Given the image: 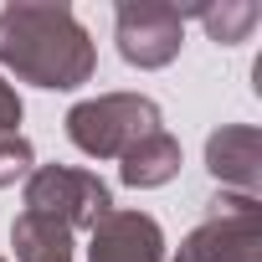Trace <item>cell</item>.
<instances>
[{"label":"cell","mask_w":262,"mask_h":262,"mask_svg":"<svg viewBox=\"0 0 262 262\" xmlns=\"http://www.w3.org/2000/svg\"><path fill=\"white\" fill-rule=\"evenodd\" d=\"M31 144L21 139V134H6V139H0V190H6V185H16L21 175H31Z\"/></svg>","instance_id":"cell-11"},{"label":"cell","mask_w":262,"mask_h":262,"mask_svg":"<svg viewBox=\"0 0 262 262\" xmlns=\"http://www.w3.org/2000/svg\"><path fill=\"white\" fill-rule=\"evenodd\" d=\"M180 262H262V216L257 201H216V211L185 236Z\"/></svg>","instance_id":"cell-4"},{"label":"cell","mask_w":262,"mask_h":262,"mask_svg":"<svg viewBox=\"0 0 262 262\" xmlns=\"http://www.w3.org/2000/svg\"><path fill=\"white\" fill-rule=\"evenodd\" d=\"M88 262H165V236L144 211H108L88 236Z\"/></svg>","instance_id":"cell-6"},{"label":"cell","mask_w":262,"mask_h":262,"mask_svg":"<svg viewBox=\"0 0 262 262\" xmlns=\"http://www.w3.org/2000/svg\"><path fill=\"white\" fill-rule=\"evenodd\" d=\"M16 123H21V98H16V88L6 77H0V139L16 134Z\"/></svg>","instance_id":"cell-12"},{"label":"cell","mask_w":262,"mask_h":262,"mask_svg":"<svg viewBox=\"0 0 262 262\" xmlns=\"http://www.w3.org/2000/svg\"><path fill=\"white\" fill-rule=\"evenodd\" d=\"M113 21H118V52L134 67H165V62H175V52L185 41V11L180 6L123 0L113 11Z\"/></svg>","instance_id":"cell-5"},{"label":"cell","mask_w":262,"mask_h":262,"mask_svg":"<svg viewBox=\"0 0 262 262\" xmlns=\"http://www.w3.org/2000/svg\"><path fill=\"white\" fill-rule=\"evenodd\" d=\"M118 175H123V185H134V190L165 185V180H175V175H180V144L165 134V128H155L149 139H139L134 149L123 155Z\"/></svg>","instance_id":"cell-8"},{"label":"cell","mask_w":262,"mask_h":262,"mask_svg":"<svg viewBox=\"0 0 262 262\" xmlns=\"http://www.w3.org/2000/svg\"><path fill=\"white\" fill-rule=\"evenodd\" d=\"M155 128H160V103L139 93H103L67 113V139L93 160H123Z\"/></svg>","instance_id":"cell-2"},{"label":"cell","mask_w":262,"mask_h":262,"mask_svg":"<svg viewBox=\"0 0 262 262\" xmlns=\"http://www.w3.org/2000/svg\"><path fill=\"white\" fill-rule=\"evenodd\" d=\"M11 247H16V262H72V231L52 216H36V211L16 216Z\"/></svg>","instance_id":"cell-9"},{"label":"cell","mask_w":262,"mask_h":262,"mask_svg":"<svg viewBox=\"0 0 262 262\" xmlns=\"http://www.w3.org/2000/svg\"><path fill=\"white\" fill-rule=\"evenodd\" d=\"M26 211L52 216V221H62L67 231H77V226L93 231V226L113 211V195H108V185H103L93 170L41 165V170L26 175Z\"/></svg>","instance_id":"cell-3"},{"label":"cell","mask_w":262,"mask_h":262,"mask_svg":"<svg viewBox=\"0 0 262 262\" xmlns=\"http://www.w3.org/2000/svg\"><path fill=\"white\" fill-rule=\"evenodd\" d=\"M0 67L36 88H82L98 67L82 21L67 6H6L0 11Z\"/></svg>","instance_id":"cell-1"},{"label":"cell","mask_w":262,"mask_h":262,"mask_svg":"<svg viewBox=\"0 0 262 262\" xmlns=\"http://www.w3.org/2000/svg\"><path fill=\"white\" fill-rule=\"evenodd\" d=\"M201 16V26L211 31V41H221V47H236V41H247V31L257 26V6L252 0H221V6H201L195 11Z\"/></svg>","instance_id":"cell-10"},{"label":"cell","mask_w":262,"mask_h":262,"mask_svg":"<svg viewBox=\"0 0 262 262\" xmlns=\"http://www.w3.org/2000/svg\"><path fill=\"white\" fill-rule=\"evenodd\" d=\"M262 134L247 123H231V128H216L206 139V170L231 185L242 201H257V180H262Z\"/></svg>","instance_id":"cell-7"}]
</instances>
